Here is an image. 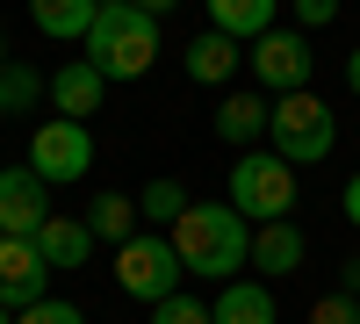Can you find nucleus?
<instances>
[{
    "label": "nucleus",
    "instance_id": "nucleus-29",
    "mask_svg": "<svg viewBox=\"0 0 360 324\" xmlns=\"http://www.w3.org/2000/svg\"><path fill=\"white\" fill-rule=\"evenodd\" d=\"M0 65H8V37H0Z\"/></svg>",
    "mask_w": 360,
    "mask_h": 324
},
{
    "label": "nucleus",
    "instance_id": "nucleus-18",
    "mask_svg": "<svg viewBox=\"0 0 360 324\" xmlns=\"http://www.w3.org/2000/svg\"><path fill=\"white\" fill-rule=\"evenodd\" d=\"M202 8H209V29H224V37L252 44V37H266V29H274L281 0H202Z\"/></svg>",
    "mask_w": 360,
    "mask_h": 324
},
{
    "label": "nucleus",
    "instance_id": "nucleus-4",
    "mask_svg": "<svg viewBox=\"0 0 360 324\" xmlns=\"http://www.w3.org/2000/svg\"><path fill=\"white\" fill-rule=\"evenodd\" d=\"M231 209L245 223H281L295 209V166L281 152H238L231 159Z\"/></svg>",
    "mask_w": 360,
    "mask_h": 324
},
{
    "label": "nucleus",
    "instance_id": "nucleus-5",
    "mask_svg": "<svg viewBox=\"0 0 360 324\" xmlns=\"http://www.w3.org/2000/svg\"><path fill=\"white\" fill-rule=\"evenodd\" d=\"M180 281H188V267H180V252H173L166 231H137V238L115 245V288H123L130 303L152 310V303L180 296Z\"/></svg>",
    "mask_w": 360,
    "mask_h": 324
},
{
    "label": "nucleus",
    "instance_id": "nucleus-27",
    "mask_svg": "<svg viewBox=\"0 0 360 324\" xmlns=\"http://www.w3.org/2000/svg\"><path fill=\"white\" fill-rule=\"evenodd\" d=\"M346 86L360 94V51H346Z\"/></svg>",
    "mask_w": 360,
    "mask_h": 324
},
{
    "label": "nucleus",
    "instance_id": "nucleus-21",
    "mask_svg": "<svg viewBox=\"0 0 360 324\" xmlns=\"http://www.w3.org/2000/svg\"><path fill=\"white\" fill-rule=\"evenodd\" d=\"M152 324H209V303H202V296H188V288H180V296L152 303Z\"/></svg>",
    "mask_w": 360,
    "mask_h": 324
},
{
    "label": "nucleus",
    "instance_id": "nucleus-7",
    "mask_svg": "<svg viewBox=\"0 0 360 324\" xmlns=\"http://www.w3.org/2000/svg\"><path fill=\"white\" fill-rule=\"evenodd\" d=\"M245 58H252V79L266 94H295V86H310V72H317V51H310L303 29H266V37H252Z\"/></svg>",
    "mask_w": 360,
    "mask_h": 324
},
{
    "label": "nucleus",
    "instance_id": "nucleus-23",
    "mask_svg": "<svg viewBox=\"0 0 360 324\" xmlns=\"http://www.w3.org/2000/svg\"><path fill=\"white\" fill-rule=\"evenodd\" d=\"M310 324H360V296H346V288L317 296V303H310Z\"/></svg>",
    "mask_w": 360,
    "mask_h": 324
},
{
    "label": "nucleus",
    "instance_id": "nucleus-1",
    "mask_svg": "<svg viewBox=\"0 0 360 324\" xmlns=\"http://www.w3.org/2000/svg\"><path fill=\"white\" fill-rule=\"evenodd\" d=\"M166 238H173L180 267L195 281H238L252 267V223L238 216L231 202H188V216H180Z\"/></svg>",
    "mask_w": 360,
    "mask_h": 324
},
{
    "label": "nucleus",
    "instance_id": "nucleus-2",
    "mask_svg": "<svg viewBox=\"0 0 360 324\" xmlns=\"http://www.w3.org/2000/svg\"><path fill=\"white\" fill-rule=\"evenodd\" d=\"M79 58L94 65L101 79H144L159 65V15L137 8V0H123V8H101L94 29H86Z\"/></svg>",
    "mask_w": 360,
    "mask_h": 324
},
{
    "label": "nucleus",
    "instance_id": "nucleus-13",
    "mask_svg": "<svg viewBox=\"0 0 360 324\" xmlns=\"http://www.w3.org/2000/svg\"><path fill=\"white\" fill-rule=\"evenodd\" d=\"M266 108H274L266 94H224L217 115H209V130H217L231 152H252V144L266 137Z\"/></svg>",
    "mask_w": 360,
    "mask_h": 324
},
{
    "label": "nucleus",
    "instance_id": "nucleus-22",
    "mask_svg": "<svg viewBox=\"0 0 360 324\" xmlns=\"http://www.w3.org/2000/svg\"><path fill=\"white\" fill-rule=\"evenodd\" d=\"M15 324H86V310H79V303H65V296H44V303H29Z\"/></svg>",
    "mask_w": 360,
    "mask_h": 324
},
{
    "label": "nucleus",
    "instance_id": "nucleus-25",
    "mask_svg": "<svg viewBox=\"0 0 360 324\" xmlns=\"http://www.w3.org/2000/svg\"><path fill=\"white\" fill-rule=\"evenodd\" d=\"M339 209H346V223H360V173L346 181V195H339Z\"/></svg>",
    "mask_w": 360,
    "mask_h": 324
},
{
    "label": "nucleus",
    "instance_id": "nucleus-12",
    "mask_svg": "<svg viewBox=\"0 0 360 324\" xmlns=\"http://www.w3.org/2000/svg\"><path fill=\"white\" fill-rule=\"evenodd\" d=\"M37 252L58 274H79L86 259H94V231H86V216H44L37 223Z\"/></svg>",
    "mask_w": 360,
    "mask_h": 324
},
{
    "label": "nucleus",
    "instance_id": "nucleus-30",
    "mask_svg": "<svg viewBox=\"0 0 360 324\" xmlns=\"http://www.w3.org/2000/svg\"><path fill=\"white\" fill-rule=\"evenodd\" d=\"M0 324H15V310H0Z\"/></svg>",
    "mask_w": 360,
    "mask_h": 324
},
{
    "label": "nucleus",
    "instance_id": "nucleus-9",
    "mask_svg": "<svg viewBox=\"0 0 360 324\" xmlns=\"http://www.w3.org/2000/svg\"><path fill=\"white\" fill-rule=\"evenodd\" d=\"M51 216V181L37 166H0V238H37Z\"/></svg>",
    "mask_w": 360,
    "mask_h": 324
},
{
    "label": "nucleus",
    "instance_id": "nucleus-14",
    "mask_svg": "<svg viewBox=\"0 0 360 324\" xmlns=\"http://www.w3.org/2000/svg\"><path fill=\"white\" fill-rule=\"evenodd\" d=\"M238 65H245V44L224 37V29H202L188 44V79L195 86H224V79H238Z\"/></svg>",
    "mask_w": 360,
    "mask_h": 324
},
{
    "label": "nucleus",
    "instance_id": "nucleus-10",
    "mask_svg": "<svg viewBox=\"0 0 360 324\" xmlns=\"http://www.w3.org/2000/svg\"><path fill=\"white\" fill-rule=\"evenodd\" d=\"M310 259V238H303V223H252V274L259 281H288L295 267Z\"/></svg>",
    "mask_w": 360,
    "mask_h": 324
},
{
    "label": "nucleus",
    "instance_id": "nucleus-24",
    "mask_svg": "<svg viewBox=\"0 0 360 324\" xmlns=\"http://www.w3.org/2000/svg\"><path fill=\"white\" fill-rule=\"evenodd\" d=\"M288 8H295V29L310 37V29H332V22H339L346 0H288Z\"/></svg>",
    "mask_w": 360,
    "mask_h": 324
},
{
    "label": "nucleus",
    "instance_id": "nucleus-31",
    "mask_svg": "<svg viewBox=\"0 0 360 324\" xmlns=\"http://www.w3.org/2000/svg\"><path fill=\"white\" fill-rule=\"evenodd\" d=\"M101 8H123V0H101Z\"/></svg>",
    "mask_w": 360,
    "mask_h": 324
},
{
    "label": "nucleus",
    "instance_id": "nucleus-3",
    "mask_svg": "<svg viewBox=\"0 0 360 324\" xmlns=\"http://www.w3.org/2000/svg\"><path fill=\"white\" fill-rule=\"evenodd\" d=\"M266 144H274L288 166H317V159H332V144H339V115H332V101H317L310 86L274 94V108H266Z\"/></svg>",
    "mask_w": 360,
    "mask_h": 324
},
{
    "label": "nucleus",
    "instance_id": "nucleus-16",
    "mask_svg": "<svg viewBox=\"0 0 360 324\" xmlns=\"http://www.w3.org/2000/svg\"><path fill=\"white\" fill-rule=\"evenodd\" d=\"M94 15H101V0H29V22H37L51 44H86Z\"/></svg>",
    "mask_w": 360,
    "mask_h": 324
},
{
    "label": "nucleus",
    "instance_id": "nucleus-15",
    "mask_svg": "<svg viewBox=\"0 0 360 324\" xmlns=\"http://www.w3.org/2000/svg\"><path fill=\"white\" fill-rule=\"evenodd\" d=\"M209 324H281L274 288L266 281H224L217 303H209Z\"/></svg>",
    "mask_w": 360,
    "mask_h": 324
},
{
    "label": "nucleus",
    "instance_id": "nucleus-11",
    "mask_svg": "<svg viewBox=\"0 0 360 324\" xmlns=\"http://www.w3.org/2000/svg\"><path fill=\"white\" fill-rule=\"evenodd\" d=\"M101 94H108V79L86 65V58H65V65L51 72V108H58V115H72V123H86V115L101 108Z\"/></svg>",
    "mask_w": 360,
    "mask_h": 324
},
{
    "label": "nucleus",
    "instance_id": "nucleus-32",
    "mask_svg": "<svg viewBox=\"0 0 360 324\" xmlns=\"http://www.w3.org/2000/svg\"><path fill=\"white\" fill-rule=\"evenodd\" d=\"M0 115H8V94H0Z\"/></svg>",
    "mask_w": 360,
    "mask_h": 324
},
{
    "label": "nucleus",
    "instance_id": "nucleus-17",
    "mask_svg": "<svg viewBox=\"0 0 360 324\" xmlns=\"http://www.w3.org/2000/svg\"><path fill=\"white\" fill-rule=\"evenodd\" d=\"M79 216H86V231H94V245H123V238H137V223H144L137 202H130L123 188H101Z\"/></svg>",
    "mask_w": 360,
    "mask_h": 324
},
{
    "label": "nucleus",
    "instance_id": "nucleus-26",
    "mask_svg": "<svg viewBox=\"0 0 360 324\" xmlns=\"http://www.w3.org/2000/svg\"><path fill=\"white\" fill-rule=\"evenodd\" d=\"M339 288H346V296H360V259H346V267H339Z\"/></svg>",
    "mask_w": 360,
    "mask_h": 324
},
{
    "label": "nucleus",
    "instance_id": "nucleus-19",
    "mask_svg": "<svg viewBox=\"0 0 360 324\" xmlns=\"http://www.w3.org/2000/svg\"><path fill=\"white\" fill-rule=\"evenodd\" d=\"M137 216H144V223H166V231H173L180 216H188V188H180L173 173L144 181V188H137Z\"/></svg>",
    "mask_w": 360,
    "mask_h": 324
},
{
    "label": "nucleus",
    "instance_id": "nucleus-28",
    "mask_svg": "<svg viewBox=\"0 0 360 324\" xmlns=\"http://www.w3.org/2000/svg\"><path fill=\"white\" fill-rule=\"evenodd\" d=\"M137 8H152V15H166V8H173V0H137Z\"/></svg>",
    "mask_w": 360,
    "mask_h": 324
},
{
    "label": "nucleus",
    "instance_id": "nucleus-20",
    "mask_svg": "<svg viewBox=\"0 0 360 324\" xmlns=\"http://www.w3.org/2000/svg\"><path fill=\"white\" fill-rule=\"evenodd\" d=\"M0 94H8V115H15V108H37L51 94V79L37 65H0Z\"/></svg>",
    "mask_w": 360,
    "mask_h": 324
},
{
    "label": "nucleus",
    "instance_id": "nucleus-6",
    "mask_svg": "<svg viewBox=\"0 0 360 324\" xmlns=\"http://www.w3.org/2000/svg\"><path fill=\"white\" fill-rule=\"evenodd\" d=\"M22 166H37L51 188H72V181H86V173H94V130L72 123V115H51V123H37Z\"/></svg>",
    "mask_w": 360,
    "mask_h": 324
},
{
    "label": "nucleus",
    "instance_id": "nucleus-8",
    "mask_svg": "<svg viewBox=\"0 0 360 324\" xmlns=\"http://www.w3.org/2000/svg\"><path fill=\"white\" fill-rule=\"evenodd\" d=\"M51 259L37 252V238H0V310H29V303H44L51 296Z\"/></svg>",
    "mask_w": 360,
    "mask_h": 324
}]
</instances>
